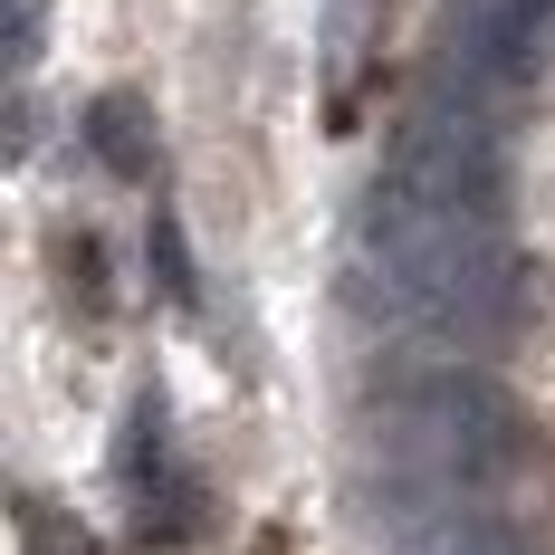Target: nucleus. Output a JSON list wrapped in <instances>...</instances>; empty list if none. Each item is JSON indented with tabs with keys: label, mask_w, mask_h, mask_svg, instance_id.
Segmentation results:
<instances>
[{
	"label": "nucleus",
	"mask_w": 555,
	"mask_h": 555,
	"mask_svg": "<svg viewBox=\"0 0 555 555\" xmlns=\"http://www.w3.org/2000/svg\"><path fill=\"white\" fill-rule=\"evenodd\" d=\"M87 144H96V164L125 172V182L154 172V134H144V106H134V96H96V106H87Z\"/></svg>",
	"instance_id": "7ed1b4c3"
},
{
	"label": "nucleus",
	"mask_w": 555,
	"mask_h": 555,
	"mask_svg": "<svg viewBox=\"0 0 555 555\" xmlns=\"http://www.w3.org/2000/svg\"><path fill=\"white\" fill-rule=\"evenodd\" d=\"M125 499L144 507V527H164V537H192V527H202V489L172 469L164 412H154V402H134V422H125Z\"/></svg>",
	"instance_id": "f03ea898"
},
{
	"label": "nucleus",
	"mask_w": 555,
	"mask_h": 555,
	"mask_svg": "<svg viewBox=\"0 0 555 555\" xmlns=\"http://www.w3.org/2000/svg\"><path fill=\"white\" fill-rule=\"evenodd\" d=\"M412 555H527V546L507 537L499 517H479V507H441V517L412 527Z\"/></svg>",
	"instance_id": "20e7f679"
},
{
	"label": "nucleus",
	"mask_w": 555,
	"mask_h": 555,
	"mask_svg": "<svg viewBox=\"0 0 555 555\" xmlns=\"http://www.w3.org/2000/svg\"><path fill=\"white\" fill-rule=\"evenodd\" d=\"M154 269H164V297L172 307H192V249H182V230H172V211H154Z\"/></svg>",
	"instance_id": "39448f33"
},
{
	"label": "nucleus",
	"mask_w": 555,
	"mask_h": 555,
	"mask_svg": "<svg viewBox=\"0 0 555 555\" xmlns=\"http://www.w3.org/2000/svg\"><path fill=\"white\" fill-rule=\"evenodd\" d=\"M546 29H555V0H460L450 10V77L517 87V77H537Z\"/></svg>",
	"instance_id": "f257e3e1"
},
{
	"label": "nucleus",
	"mask_w": 555,
	"mask_h": 555,
	"mask_svg": "<svg viewBox=\"0 0 555 555\" xmlns=\"http://www.w3.org/2000/svg\"><path fill=\"white\" fill-rule=\"evenodd\" d=\"M39 57V0H10V67Z\"/></svg>",
	"instance_id": "423d86ee"
}]
</instances>
